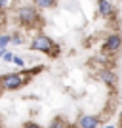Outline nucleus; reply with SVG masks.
<instances>
[{"label": "nucleus", "mask_w": 122, "mask_h": 128, "mask_svg": "<svg viewBox=\"0 0 122 128\" xmlns=\"http://www.w3.org/2000/svg\"><path fill=\"white\" fill-rule=\"evenodd\" d=\"M40 71H42V67H34V69H29L25 73H8L0 78V88L2 90H17L29 80V76L36 75Z\"/></svg>", "instance_id": "f257e3e1"}, {"label": "nucleus", "mask_w": 122, "mask_h": 128, "mask_svg": "<svg viewBox=\"0 0 122 128\" xmlns=\"http://www.w3.org/2000/svg\"><path fill=\"white\" fill-rule=\"evenodd\" d=\"M31 50H34V52H44V54H50V56H57L59 54V48L53 44L52 38L46 36V34H38V36L32 38Z\"/></svg>", "instance_id": "f03ea898"}, {"label": "nucleus", "mask_w": 122, "mask_h": 128, "mask_svg": "<svg viewBox=\"0 0 122 128\" xmlns=\"http://www.w3.org/2000/svg\"><path fill=\"white\" fill-rule=\"evenodd\" d=\"M38 12L34 10V8H31V6H25V8H19V12H17V19H19V23L25 27H32L34 23L38 21Z\"/></svg>", "instance_id": "7ed1b4c3"}, {"label": "nucleus", "mask_w": 122, "mask_h": 128, "mask_svg": "<svg viewBox=\"0 0 122 128\" xmlns=\"http://www.w3.org/2000/svg\"><path fill=\"white\" fill-rule=\"evenodd\" d=\"M103 46H105V50H109V52H117L118 48H122V38L118 36V34H111V36H107Z\"/></svg>", "instance_id": "20e7f679"}, {"label": "nucleus", "mask_w": 122, "mask_h": 128, "mask_svg": "<svg viewBox=\"0 0 122 128\" xmlns=\"http://www.w3.org/2000/svg\"><path fill=\"white\" fill-rule=\"evenodd\" d=\"M97 124H99V118H97V117H92V115L80 117V120H78V126L80 128H97Z\"/></svg>", "instance_id": "39448f33"}, {"label": "nucleus", "mask_w": 122, "mask_h": 128, "mask_svg": "<svg viewBox=\"0 0 122 128\" xmlns=\"http://www.w3.org/2000/svg\"><path fill=\"white\" fill-rule=\"evenodd\" d=\"M111 12H113L111 0H99V14H101V16L109 17V16H111Z\"/></svg>", "instance_id": "423d86ee"}, {"label": "nucleus", "mask_w": 122, "mask_h": 128, "mask_svg": "<svg viewBox=\"0 0 122 128\" xmlns=\"http://www.w3.org/2000/svg\"><path fill=\"white\" fill-rule=\"evenodd\" d=\"M99 78L103 80V82H107V84H115V82H117V76H115V73H111V71H101Z\"/></svg>", "instance_id": "0eeeda50"}, {"label": "nucleus", "mask_w": 122, "mask_h": 128, "mask_svg": "<svg viewBox=\"0 0 122 128\" xmlns=\"http://www.w3.org/2000/svg\"><path fill=\"white\" fill-rule=\"evenodd\" d=\"M34 4L38 8H52V6H55V0H34Z\"/></svg>", "instance_id": "6e6552de"}, {"label": "nucleus", "mask_w": 122, "mask_h": 128, "mask_svg": "<svg viewBox=\"0 0 122 128\" xmlns=\"http://www.w3.org/2000/svg\"><path fill=\"white\" fill-rule=\"evenodd\" d=\"M10 42H11V36H10V34H0V48H6Z\"/></svg>", "instance_id": "1a4fd4ad"}, {"label": "nucleus", "mask_w": 122, "mask_h": 128, "mask_svg": "<svg viewBox=\"0 0 122 128\" xmlns=\"http://www.w3.org/2000/svg\"><path fill=\"white\" fill-rule=\"evenodd\" d=\"M50 128H67V126H65V122L61 120V118H55V120L52 122V126H50Z\"/></svg>", "instance_id": "9d476101"}, {"label": "nucleus", "mask_w": 122, "mask_h": 128, "mask_svg": "<svg viewBox=\"0 0 122 128\" xmlns=\"http://www.w3.org/2000/svg\"><path fill=\"white\" fill-rule=\"evenodd\" d=\"M13 63H15L17 67H25V61H23L21 58H17V56H13Z\"/></svg>", "instance_id": "9b49d317"}, {"label": "nucleus", "mask_w": 122, "mask_h": 128, "mask_svg": "<svg viewBox=\"0 0 122 128\" xmlns=\"http://www.w3.org/2000/svg\"><path fill=\"white\" fill-rule=\"evenodd\" d=\"M2 58L6 59V63H10V61H13V54H10V52H6L4 56H2Z\"/></svg>", "instance_id": "f8f14e48"}, {"label": "nucleus", "mask_w": 122, "mask_h": 128, "mask_svg": "<svg viewBox=\"0 0 122 128\" xmlns=\"http://www.w3.org/2000/svg\"><path fill=\"white\" fill-rule=\"evenodd\" d=\"M8 6H10V0H0V10H4Z\"/></svg>", "instance_id": "ddd939ff"}, {"label": "nucleus", "mask_w": 122, "mask_h": 128, "mask_svg": "<svg viewBox=\"0 0 122 128\" xmlns=\"http://www.w3.org/2000/svg\"><path fill=\"white\" fill-rule=\"evenodd\" d=\"M23 128H42V126H40V124H34V122H27Z\"/></svg>", "instance_id": "4468645a"}, {"label": "nucleus", "mask_w": 122, "mask_h": 128, "mask_svg": "<svg viewBox=\"0 0 122 128\" xmlns=\"http://www.w3.org/2000/svg\"><path fill=\"white\" fill-rule=\"evenodd\" d=\"M6 21V17H4V14H2V10H0V25Z\"/></svg>", "instance_id": "2eb2a0df"}, {"label": "nucleus", "mask_w": 122, "mask_h": 128, "mask_svg": "<svg viewBox=\"0 0 122 128\" xmlns=\"http://www.w3.org/2000/svg\"><path fill=\"white\" fill-rule=\"evenodd\" d=\"M105 128H115V126H105Z\"/></svg>", "instance_id": "dca6fc26"}]
</instances>
